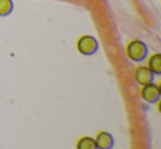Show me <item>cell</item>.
Masks as SVG:
<instances>
[{
  "mask_svg": "<svg viewBox=\"0 0 161 149\" xmlns=\"http://www.w3.org/2000/svg\"><path fill=\"white\" fill-rule=\"evenodd\" d=\"M161 96V90L158 85H154L153 82L148 83V85L142 86V90H140V97L144 100L148 104H154L160 100Z\"/></svg>",
  "mask_w": 161,
  "mask_h": 149,
  "instance_id": "obj_3",
  "label": "cell"
},
{
  "mask_svg": "<svg viewBox=\"0 0 161 149\" xmlns=\"http://www.w3.org/2000/svg\"><path fill=\"white\" fill-rule=\"evenodd\" d=\"M97 48H99V44H97L96 38H93L92 35H82L76 41V49L82 55H93V54H96Z\"/></svg>",
  "mask_w": 161,
  "mask_h": 149,
  "instance_id": "obj_2",
  "label": "cell"
},
{
  "mask_svg": "<svg viewBox=\"0 0 161 149\" xmlns=\"http://www.w3.org/2000/svg\"><path fill=\"white\" fill-rule=\"evenodd\" d=\"M148 48L140 39H131L126 47V55L129 59H131L133 62H142L147 58Z\"/></svg>",
  "mask_w": 161,
  "mask_h": 149,
  "instance_id": "obj_1",
  "label": "cell"
},
{
  "mask_svg": "<svg viewBox=\"0 0 161 149\" xmlns=\"http://www.w3.org/2000/svg\"><path fill=\"white\" fill-rule=\"evenodd\" d=\"M76 149H97L92 136H80L76 142Z\"/></svg>",
  "mask_w": 161,
  "mask_h": 149,
  "instance_id": "obj_7",
  "label": "cell"
},
{
  "mask_svg": "<svg viewBox=\"0 0 161 149\" xmlns=\"http://www.w3.org/2000/svg\"><path fill=\"white\" fill-rule=\"evenodd\" d=\"M13 11V0H0V17H6Z\"/></svg>",
  "mask_w": 161,
  "mask_h": 149,
  "instance_id": "obj_8",
  "label": "cell"
},
{
  "mask_svg": "<svg viewBox=\"0 0 161 149\" xmlns=\"http://www.w3.org/2000/svg\"><path fill=\"white\" fill-rule=\"evenodd\" d=\"M153 79H154V73L147 66H139L134 69V80L140 86L148 85V83L153 82Z\"/></svg>",
  "mask_w": 161,
  "mask_h": 149,
  "instance_id": "obj_4",
  "label": "cell"
},
{
  "mask_svg": "<svg viewBox=\"0 0 161 149\" xmlns=\"http://www.w3.org/2000/svg\"><path fill=\"white\" fill-rule=\"evenodd\" d=\"M147 68L154 74L161 73V54L156 52V54H153V55H150V58H148V61H147Z\"/></svg>",
  "mask_w": 161,
  "mask_h": 149,
  "instance_id": "obj_6",
  "label": "cell"
},
{
  "mask_svg": "<svg viewBox=\"0 0 161 149\" xmlns=\"http://www.w3.org/2000/svg\"><path fill=\"white\" fill-rule=\"evenodd\" d=\"M95 144H96L97 149H112L114 145V139L112 136V134L106 132V131H100L95 136Z\"/></svg>",
  "mask_w": 161,
  "mask_h": 149,
  "instance_id": "obj_5",
  "label": "cell"
}]
</instances>
